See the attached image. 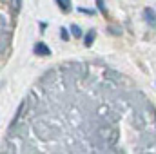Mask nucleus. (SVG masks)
I'll use <instances>...</instances> for the list:
<instances>
[{"mask_svg":"<svg viewBox=\"0 0 156 154\" xmlns=\"http://www.w3.org/2000/svg\"><path fill=\"white\" fill-rule=\"evenodd\" d=\"M20 5H22V0H11V7H13L15 13L20 11Z\"/></svg>","mask_w":156,"mask_h":154,"instance_id":"nucleus-8","label":"nucleus"},{"mask_svg":"<svg viewBox=\"0 0 156 154\" xmlns=\"http://www.w3.org/2000/svg\"><path fill=\"white\" fill-rule=\"evenodd\" d=\"M33 51H35L37 56H51V49H49L47 44H44V42H37L35 47H33Z\"/></svg>","mask_w":156,"mask_h":154,"instance_id":"nucleus-2","label":"nucleus"},{"mask_svg":"<svg viewBox=\"0 0 156 154\" xmlns=\"http://www.w3.org/2000/svg\"><path fill=\"white\" fill-rule=\"evenodd\" d=\"M78 13H83V15H87V16H91V15H96V9H87V7H78Z\"/></svg>","mask_w":156,"mask_h":154,"instance_id":"nucleus-7","label":"nucleus"},{"mask_svg":"<svg viewBox=\"0 0 156 154\" xmlns=\"http://www.w3.org/2000/svg\"><path fill=\"white\" fill-rule=\"evenodd\" d=\"M69 31H71V35H73V38H76V40H80V38H82V35H83V33H82V29L78 27L76 24H71V27H69Z\"/></svg>","mask_w":156,"mask_h":154,"instance_id":"nucleus-5","label":"nucleus"},{"mask_svg":"<svg viewBox=\"0 0 156 154\" xmlns=\"http://www.w3.org/2000/svg\"><path fill=\"white\" fill-rule=\"evenodd\" d=\"M94 38H96V31H94V29H89L87 35L83 37V45H85V47H91L93 42H94Z\"/></svg>","mask_w":156,"mask_h":154,"instance_id":"nucleus-3","label":"nucleus"},{"mask_svg":"<svg viewBox=\"0 0 156 154\" xmlns=\"http://www.w3.org/2000/svg\"><path fill=\"white\" fill-rule=\"evenodd\" d=\"M96 7H98V11H100L104 16H107V9H105V2H104V0H96Z\"/></svg>","mask_w":156,"mask_h":154,"instance_id":"nucleus-6","label":"nucleus"},{"mask_svg":"<svg viewBox=\"0 0 156 154\" xmlns=\"http://www.w3.org/2000/svg\"><path fill=\"white\" fill-rule=\"evenodd\" d=\"M144 20L149 27L156 29V11L153 7H144Z\"/></svg>","mask_w":156,"mask_h":154,"instance_id":"nucleus-1","label":"nucleus"},{"mask_svg":"<svg viewBox=\"0 0 156 154\" xmlns=\"http://www.w3.org/2000/svg\"><path fill=\"white\" fill-rule=\"evenodd\" d=\"M60 38H62V40H66V42L69 40V31H67L66 27H60Z\"/></svg>","mask_w":156,"mask_h":154,"instance_id":"nucleus-9","label":"nucleus"},{"mask_svg":"<svg viewBox=\"0 0 156 154\" xmlns=\"http://www.w3.org/2000/svg\"><path fill=\"white\" fill-rule=\"evenodd\" d=\"M56 4H58L60 11H64V13H69V11L73 9V5H71V0H56Z\"/></svg>","mask_w":156,"mask_h":154,"instance_id":"nucleus-4","label":"nucleus"}]
</instances>
